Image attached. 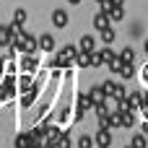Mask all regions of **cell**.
Segmentation results:
<instances>
[{
  "mask_svg": "<svg viewBox=\"0 0 148 148\" xmlns=\"http://www.w3.org/2000/svg\"><path fill=\"white\" fill-rule=\"evenodd\" d=\"M16 36L21 39V52H26V55H36V52H39V39H36V36H31L26 29H21V26H18Z\"/></svg>",
  "mask_w": 148,
  "mask_h": 148,
  "instance_id": "6da1fadb",
  "label": "cell"
},
{
  "mask_svg": "<svg viewBox=\"0 0 148 148\" xmlns=\"http://www.w3.org/2000/svg\"><path fill=\"white\" fill-rule=\"evenodd\" d=\"M16 96V78L13 75H5L0 81V101H8Z\"/></svg>",
  "mask_w": 148,
  "mask_h": 148,
  "instance_id": "7a4b0ae2",
  "label": "cell"
},
{
  "mask_svg": "<svg viewBox=\"0 0 148 148\" xmlns=\"http://www.w3.org/2000/svg\"><path fill=\"white\" fill-rule=\"evenodd\" d=\"M94 143H96V148H109L112 146V130L99 127V133L94 135Z\"/></svg>",
  "mask_w": 148,
  "mask_h": 148,
  "instance_id": "3957f363",
  "label": "cell"
},
{
  "mask_svg": "<svg viewBox=\"0 0 148 148\" xmlns=\"http://www.w3.org/2000/svg\"><path fill=\"white\" fill-rule=\"evenodd\" d=\"M68 21H70L68 10H62V8L52 10V26H55V29H65V26H68Z\"/></svg>",
  "mask_w": 148,
  "mask_h": 148,
  "instance_id": "277c9868",
  "label": "cell"
},
{
  "mask_svg": "<svg viewBox=\"0 0 148 148\" xmlns=\"http://www.w3.org/2000/svg\"><path fill=\"white\" fill-rule=\"evenodd\" d=\"M73 60H75V57H73V55L62 47V49L57 52V57L52 60V65H55V68H70V62H73Z\"/></svg>",
  "mask_w": 148,
  "mask_h": 148,
  "instance_id": "5b68a950",
  "label": "cell"
},
{
  "mask_svg": "<svg viewBox=\"0 0 148 148\" xmlns=\"http://www.w3.org/2000/svg\"><path fill=\"white\" fill-rule=\"evenodd\" d=\"M91 107H94L91 96H88V94H81V96H78V114H75V120H81V117H83Z\"/></svg>",
  "mask_w": 148,
  "mask_h": 148,
  "instance_id": "8992f818",
  "label": "cell"
},
{
  "mask_svg": "<svg viewBox=\"0 0 148 148\" xmlns=\"http://www.w3.org/2000/svg\"><path fill=\"white\" fill-rule=\"evenodd\" d=\"M88 96H91L94 107H96V104H104V101H107V94H104V86H101V83H99V86H91Z\"/></svg>",
  "mask_w": 148,
  "mask_h": 148,
  "instance_id": "52a82bcc",
  "label": "cell"
},
{
  "mask_svg": "<svg viewBox=\"0 0 148 148\" xmlns=\"http://www.w3.org/2000/svg\"><path fill=\"white\" fill-rule=\"evenodd\" d=\"M107 26H112V21H109V16H107L104 10H99V13L94 16V29L101 31V29H107Z\"/></svg>",
  "mask_w": 148,
  "mask_h": 148,
  "instance_id": "ba28073f",
  "label": "cell"
},
{
  "mask_svg": "<svg viewBox=\"0 0 148 148\" xmlns=\"http://www.w3.org/2000/svg\"><path fill=\"white\" fill-rule=\"evenodd\" d=\"M78 49H83V52H94V49H96V39H94L91 34L81 36V42H78Z\"/></svg>",
  "mask_w": 148,
  "mask_h": 148,
  "instance_id": "9c48e42d",
  "label": "cell"
},
{
  "mask_svg": "<svg viewBox=\"0 0 148 148\" xmlns=\"http://www.w3.org/2000/svg\"><path fill=\"white\" fill-rule=\"evenodd\" d=\"M39 49L52 52V49H55V36H52V34H42V36H39Z\"/></svg>",
  "mask_w": 148,
  "mask_h": 148,
  "instance_id": "30bf717a",
  "label": "cell"
},
{
  "mask_svg": "<svg viewBox=\"0 0 148 148\" xmlns=\"http://www.w3.org/2000/svg\"><path fill=\"white\" fill-rule=\"evenodd\" d=\"M21 70H26V73H34V70H36V57H34V55H26V52H23V60H21Z\"/></svg>",
  "mask_w": 148,
  "mask_h": 148,
  "instance_id": "8fae6325",
  "label": "cell"
},
{
  "mask_svg": "<svg viewBox=\"0 0 148 148\" xmlns=\"http://www.w3.org/2000/svg\"><path fill=\"white\" fill-rule=\"evenodd\" d=\"M13 31H10V26H0V47H10V42H13Z\"/></svg>",
  "mask_w": 148,
  "mask_h": 148,
  "instance_id": "7c38bea8",
  "label": "cell"
},
{
  "mask_svg": "<svg viewBox=\"0 0 148 148\" xmlns=\"http://www.w3.org/2000/svg\"><path fill=\"white\" fill-rule=\"evenodd\" d=\"M31 146H34L31 133H18V138H16V148H31Z\"/></svg>",
  "mask_w": 148,
  "mask_h": 148,
  "instance_id": "4fadbf2b",
  "label": "cell"
},
{
  "mask_svg": "<svg viewBox=\"0 0 148 148\" xmlns=\"http://www.w3.org/2000/svg\"><path fill=\"white\" fill-rule=\"evenodd\" d=\"M99 34H101V42H104V44H109V47H112V44H114V39H117V31H114L112 26H107V29H101Z\"/></svg>",
  "mask_w": 148,
  "mask_h": 148,
  "instance_id": "5bb4252c",
  "label": "cell"
},
{
  "mask_svg": "<svg viewBox=\"0 0 148 148\" xmlns=\"http://www.w3.org/2000/svg\"><path fill=\"white\" fill-rule=\"evenodd\" d=\"M75 65H78V68H91V52L78 49V55H75Z\"/></svg>",
  "mask_w": 148,
  "mask_h": 148,
  "instance_id": "9a60e30c",
  "label": "cell"
},
{
  "mask_svg": "<svg viewBox=\"0 0 148 148\" xmlns=\"http://www.w3.org/2000/svg\"><path fill=\"white\" fill-rule=\"evenodd\" d=\"M36 91H39L36 86H29V91H26V94H23V99H21V107H31V104H34V99H36Z\"/></svg>",
  "mask_w": 148,
  "mask_h": 148,
  "instance_id": "2e32d148",
  "label": "cell"
},
{
  "mask_svg": "<svg viewBox=\"0 0 148 148\" xmlns=\"http://www.w3.org/2000/svg\"><path fill=\"white\" fill-rule=\"evenodd\" d=\"M120 75H122L125 81H130V78L135 75V62H122V68H120Z\"/></svg>",
  "mask_w": 148,
  "mask_h": 148,
  "instance_id": "e0dca14e",
  "label": "cell"
},
{
  "mask_svg": "<svg viewBox=\"0 0 148 148\" xmlns=\"http://www.w3.org/2000/svg\"><path fill=\"white\" fill-rule=\"evenodd\" d=\"M120 114H122V127H133L135 125V109H125Z\"/></svg>",
  "mask_w": 148,
  "mask_h": 148,
  "instance_id": "ac0fdd59",
  "label": "cell"
},
{
  "mask_svg": "<svg viewBox=\"0 0 148 148\" xmlns=\"http://www.w3.org/2000/svg\"><path fill=\"white\" fill-rule=\"evenodd\" d=\"M130 146H133V148H148L146 135H143V133H135V135H133V140H130Z\"/></svg>",
  "mask_w": 148,
  "mask_h": 148,
  "instance_id": "d6986e66",
  "label": "cell"
},
{
  "mask_svg": "<svg viewBox=\"0 0 148 148\" xmlns=\"http://www.w3.org/2000/svg\"><path fill=\"white\" fill-rule=\"evenodd\" d=\"M26 18H29V13H26L23 8H16V13H13V23H16V26H23Z\"/></svg>",
  "mask_w": 148,
  "mask_h": 148,
  "instance_id": "ffe728a7",
  "label": "cell"
},
{
  "mask_svg": "<svg viewBox=\"0 0 148 148\" xmlns=\"http://www.w3.org/2000/svg\"><path fill=\"white\" fill-rule=\"evenodd\" d=\"M99 65H104V55H101V49H94L91 52V68H99Z\"/></svg>",
  "mask_w": 148,
  "mask_h": 148,
  "instance_id": "44dd1931",
  "label": "cell"
},
{
  "mask_svg": "<svg viewBox=\"0 0 148 148\" xmlns=\"http://www.w3.org/2000/svg\"><path fill=\"white\" fill-rule=\"evenodd\" d=\"M107 65H109V70H112V73H120V68H122V57H120V55H114Z\"/></svg>",
  "mask_w": 148,
  "mask_h": 148,
  "instance_id": "7402d4cb",
  "label": "cell"
},
{
  "mask_svg": "<svg viewBox=\"0 0 148 148\" xmlns=\"http://www.w3.org/2000/svg\"><path fill=\"white\" fill-rule=\"evenodd\" d=\"M120 57H122V62H135V52H133L130 47H125V49L120 52Z\"/></svg>",
  "mask_w": 148,
  "mask_h": 148,
  "instance_id": "603a6c76",
  "label": "cell"
},
{
  "mask_svg": "<svg viewBox=\"0 0 148 148\" xmlns=\"http://www.w3.org/2000/svg\"><path fill=\"white\" fill-rule=\"evenodd\" d=\"M57 143H60V148H70V135L60 130V135H57Z\"/></svg>",
  "mask_w": 148,
  "mask_h": 148,
  "instance_id": "cb8c5ba5",
  "label": "cell"
},
{
  "mask_svg": "<svg viewBox=\"0 0 148 148\" xmlns=\"http://www.w3.org/2000/svg\"><path fill=\"white\" fill-rule=\"evenodd\" d=\"M91 146H94L91 135H81V138H78V148H91Z\"/></svg>",
  "mask_w": 148,
  "mask_h": 148,
  "instance_id": "d4e9b609",
  "label": "cell"
},
{
  "mask_svg": "<svg viewBox=\"0 0 148 148\" xmlns=\"http://www.w3.org/2000/svg\"><path fill=\"white\" fill-rule=\"evenodd\" d=\"M13 68H16V65H13L8 57H3V60H0V70H3V73H5V70H8V73H13Z\"/></svg>",
  "mask_w": 148,
  "mask_h": 148,
  "instance_id": "484cf974",
  "label": "cell"
},
{
  "mask_svg": "<svg viewBox=\"0 0 148 148\" xmlns=\"http://www.w3.org/2000/svg\"><path fill=\"white\" fill-rule=\"evenodd\" d=\"M101 55H104V62H109V60L114 57V49H109V44H107V47L101 49Z\"/></svg>",
  "mask_w": 148,
  "mask_h": 148,
  "instance_id": "4316f807",
  "label": "cell"
},
{
  "mask_svg": "<svg viewBox=\"0 0 148 148\" xmlns=\"http://www.w3.org/2000/svg\"><path fill=\"white\" fill-rule=\"evenodd\" d=\"M29 86H31V78L23 75V78H21V91H29Z\"/></svg>",
  "mask_w": 148,
  "mask_h": 148,
  "instance_id": "83f0119b",
  "label": "cell"
},
{
  "mask_svg": "<svg viewBox=\"0 0 148 148\" xmlns=\"http://www.w3.org/2000/svg\"><path fill=\"white\" fill-rule=\"evenodd\" d=\"M112 5H125V0H109Z\"/></svg>",
  "mask_w": 148,
  "mask_h": 148,
  "instance_id": "f1b7e54d",
  "label": "cell"
},
{
  "mask_svg": "<svg viewBox=\"0 0 148 148\" xmlns=\"http://www.w3.org/2000/svg\"><path fill=\"white\" fill-rule=\"evenodd\" d=\"M143 78H146V81H148V65H146V68H143Z\"/></svg>",
  "mask_w": 148,
  "mask_h": 148,
  "instance_id": "f546056e",
  "label": "cell"
},
{
  "mask_svg": "<svg viewBox=\"0 0 148 148\" xmlns=\"http://www.w3.org/2000/svg\"><path fill=\"white\" fill-rule=\"evenodd\" d=\"M68 3H70V5H78V3H81V0H68Z\"/></svg>",
  "mask_w": 148,
  "mask_h": 148,
  "instance_id": "4dcf8cb0",
  "label": "cell"
},
{
  "mask_svg": "<svg viewBox=\"0 0 148 148\" xmlns=\"http://www.w3.org/2000/svg\"><path fill=\"white\" fill-rule=\"evenodd\" d=\"M143 133H146V135H148V122H146V125H143Z\"/></svg>",
  "mask_w": 148,
  "mask_h": 148,
  "instance_id": "1f68e13d",
  "label": "cell"
},
{
  "mask_svg": "<svg viewBox=\"0 0 148 148\" xmlns=\"http://www.w3.org/2000/svg\"><path fill=\"white\" fill-rule=\"evenodd\" d=\"M143 49H146V55H148V39H146V44H143Z\"/></svg>",
  "mask_w": 148,
  "mask_h": 148,
  "instance_id": "d6a6232c",
  "label": "cell"
},
{
  "mask_svg": "<svg viewBox=\"0 0 148 148\" xmlns=\"http://www.w3.org/2000/svg\"><path fill=\"white\" fill-rule=\"evenodd\" d=\"M96 3H99V5H101V3H104V0H96Z\"/></svg>",
  "mask_w": 148,
  "mask_h": 148,
  "instance_id": "836d02e7",
  "label": "cell"
},
{
  "mask_svg": "<svg viewBox=\"0 0 148 148\" xmlns=\"http://www.w3.org/2000/svg\"><path fill=\"white\" fill-rule=\"evenodd\" d=\"M0 81H3V70H0Z\"/></svg>",
  "mask_w": 148,
  "mask_h": 148,
  "instance_id": "e575fe53",
  "label": "cell"
},
{
  "mask_svg": "<svg viewBox=\"0 0 148 148\" xmlns=\"http://www.w3.org/2000/svg\"><path fill=\"white\" fill-rule=\"evenodd\" d=\"M125 148H133V146H125Z\"/></svg>",
  "mask_w": 148,
  "mask_h": 148,
  "instance_id": "d590c367",
  "label": "cell"
}]
</instances>
